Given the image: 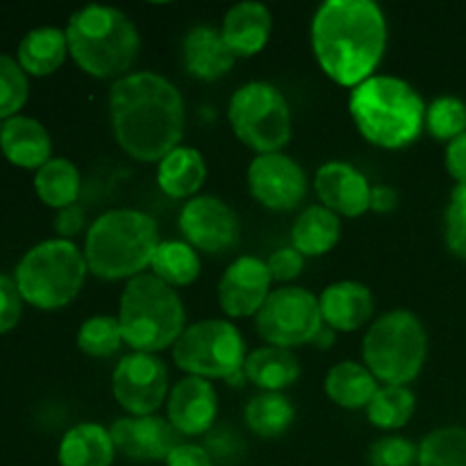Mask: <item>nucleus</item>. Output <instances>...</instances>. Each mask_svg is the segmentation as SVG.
I'll use <instances>...</instances> for the list:
<instances>
[{
  "label": "nucleus",
  "instance_id": "4be33fe9",
  "mask_svg": "<svg viewBox=\"0 0 466 466\" xmlns=\"http://www.w3.org/2000/svg\"><path fill=\"white\" fill-rule=\"evenodd\" d=\"M0 150L16 167L39 171L53 155V139H50L44 123L32 116L16 114L3 123Z\"/></svg>",
  "mask_w": 466,
  "mask_h": 466
},
{
  "label": "nucleus",
  "instance_id": "49530a36",
  "mask_svg": "<svg viewBox=\"0 0 466 466\" xmlns=\"http://www.w3.org/2000/svg\"><path fill=\"white\" fill-rule=\"evenodd\" d=\"M335 337H337V332L332 330V328H328L326 323H323V328H321V330H319L317 335H314V339H312V346H317V349L326 350V349H330L332 344H335Z\"/></svg>",
  "mask_w": 466,
  "mask_h": 466
},
{
  "label": "nucleus",
  "instance_id": "c03bdc74",
  "mask_svg": "<svg viewBox=\"0 0 466 466\" xmlns=\"http://www.w3.org/2000/svg\"><path fill=\"white\" fill-rule=\"evenodd\" d=\"M82 228H85V212L77 205H71V208H64L57 212V218H55V232L59 235V239H68L80 235Z\"/></svg>",
  "mask_w": 466,
  "mask_h": 466
},
{
  "label": "nucleus",
  "instance_id": "de8ad7c7",
  "mask_svg": "<svg viewBox=\"0 0 466 466\" xmlns=\"http://www.w3.org/2000/svg\"><path fill=\"white\" fill-rule=\"evenodd\" d=\"M0 135H3V121H0Z\"/></svg>",
  "mask_w": 466,
  "mask_h": 466
},
{
  "label": "nucleus",
  "instance_id": "6ab92c4d",
  "mask_svg": "<svg viewBox=\"0 0 466 466\" xmlns=\"http://www.w3.org/2000/svg\"><path fill=\"white\" fill-rule=\"evenodd\" d=\"M273 16L267 5L244 0L228 9L221 23V36L235 57H253L271 39Z\"/></svg>",
  "mask_w": 466,
  "mask_h": 466
},
{
  "label": "nucleus",
  "instance_id": "72a5a7b5",
  "mask_svg": "<svg viewBox=\"0 0 466 466\" xmlns=\"http://www.w3.org/2000/svg\"><path fill=\"white\" fill-rule=\"evenodd\" d=\"M126 344L116 317L98 314L86 319L77 330V349L89 358H112Z\"/></svg>",
  "mask_w": 466,
  "mask_h": 466
},
{
  "label": "nucleus",
  "instance_id": "423d86ee",
  "mask_svg": "<svg viewBox=\"0 0 466 466\" xmlns=\"http://www.w3.org/2000/svg\"><path fill=\"white\" fill-rule=\"evenodd\" d=\"M116 319L132 353L157 355L173 349L187 328L180 294L153 273H141L126 282Z\"/></svg>",
  "mask_w": 466,
  "mask_h": 466
},
{
  "label": "nucleus",
  "instance_id": "2f4dec72",
  "mask_svg": "<svg viewBox=\"0 0 466 466\" xmlns=\"http://www.w3.org/2000/svg\"><path fill=\"white\" fill-rule=\"evenodd\" d=\"M417 410V396L410 387L380 385L371 403L367 405V417L378 431L394 432L410 423Z\"/></svg>",
  "mask_w": 466,
  "mask_h": 466
},
{
  "label": "nucleus",
  "instance_id": "20e7f679",
  "mask_svg": "<svg viewBox=\"0 0 466 466\" xmlns=\"http://www.w3.org/2000/svg\"><path fill=\"white\" fill-rule=\"evenodd\" d=\"M159 230L153 217L130 208L107 209L89 226L85 253L89 273L98 280H132L150 268L159 246Z\"/></svg>",
  "mask_w": 466,
  "mask_h": 466
},
{
  "label": "nucleus",
  "instance_id": "f704fd0d",
  "mask_svg": "<svg viewBox=\"0 0 466 466\" xmlns=\"http://www.w3.org/2000/svg\"><path fill=\"white\" fill-rule=\"evenodd\" d=\"M426 130L440 141H453L466 132V103L455 96H440L426 107Z\"/></svg>",
  "mask_w": 466,
  "mask_h": 466
},
{
  "label": "nucleus",
  "instance_id": "f257e3e1",
  "mask_svg": "<svg viewBox=\"0 0 466 466\" xmlns=\"http://www.w3.org/2000/svg\"><path fill=\"white\" fill-rule=\"evenodd\" d=\"M109 123L123 153L159 164L185 135V100L159 73H127L109 89Z\"/></svg>",
  "mask_w": 466,
  "mask_h": 466
},
{
  "label": "nucleus",
  "instance_id": "c85d7f7f",
  "mask_svg": "<svg viewBox=\"0 0 466 466\" xmlns=\"http://www.w3.org/2000/svg\"><path fill=\"white\" fill-rule=\"evenodd\" d=\"M80 187V171L66 157H50L35 173V191L41 203L48 205V208L64 209L76 205Z\"/></svg>",
  "mask_w": 466,
  "mask_h": 466
},
{
  "label": "nucleus",
  "instance_id": "f03ea898",
  "mask_svg": "<svg viewBox=\"0 0 466 466\" xmlns=\"http://www.w3.org/2000/svg\"><path fill=\"white\" fill-rule=\"evenodd\" d=\"M387 39L385 12L373 0H326L309 25V44L321 71L349 89L376 76Z\"/></svg>",
  "mask_w": 466,
  "mask_h": 466
},
{
  "label": "nucleus",
  "instance_id": "39448f33",
  "mask_svg": "<svg viewBox=\"0 0 466 466\" xmlns=\"http://www.w3.org/2000/svg\"><path fill=\"white\" fill-rule=\"evenodd\" d=\"M64 32L73 62L98 80L126 77L141 48L132 18L107 5H86L73 12Z\"/></svg>",
  "mask_w": 466,
  "mask_h": 466
},
{
  "label": "nucleus",
  "instance_id": "a878e982",
  "mask_svg": "<svg viewBox=\"0 0 466 466\" xmlns=\"http://www.w3.org/2000/svg\"><path fill=\"white\" fill-rule=\"evenodd\" d=\"M244 373L246 380L253 382L262 391L280 394L282 390L299 380L300 364L291 350L278 349V346H259L246 358Z\"/></svg>",
  "mask_w": 466,
  "mask_h": 466
},
{
  "label": "nucleus",
  "instance_id": "f8f14e48",
  "mask_svg": "<svg viewBox=\"0 0 466 466\" xmlns=\"http://www.w3.org/2000/svg\"><path fill=\"white\" fill-rule=\"evenodd\" d=\"M112 394L127 417H150L168 399V371L157 355L127 353L112 373Z\"/></svg>",
  "mask_w": 466,
  "mask_h": 466
},
{
  "label": "nucleus",
  "instance_id": "4c0bfd02",
  "mask_svg": "<svg viewBox=\"0 0 466 466\" xmlns=\"http://www.w3.org/2000/svg\"><path fill=\"white\" fill-rule=\"evenodd\" d=\"M371 466H419V446L399 435H387L369 449Z\"/></svg>",
  "mask_w": 466,
  "mask_h": 466
},
{
  "label": "nucleus",
  "instance_id": "2eb2a0df",
  "mask_svg": "<svg viewBox=\"0 0 466 466\" xmlns=\"http://www.w3.org/2000/svg\"><path fill=\"white\" fill-rule=\"evenodd\" d=\"M271 273L264 259L241 255L223 271L218 280V305L230 319L258 317L271 294Z\"/></svg>",
  "mask_w": 466,
  "mask_h": 466
},
{
  "label": "nucleus",
  "instance_id": "412c9836",
  "mask_svg": "<svg viewBox=\"0 0 466 466\" xmlns=\"http://www.w3.org/2000/svg\"><path fill=\"white\" fill-rule=\"evenodd\" d=\"M235 55L223 41L221 30L212 25H196L182 41V62L189 76L212 82L235 66Z\"/></svg>",
  "mask_w": 466,
  "mask_h": 466
},
{
  "label": "nucleus",
  "instance_id": "58836bf2",
  "mask_svg": "<svg viewBox=\"0 0 466 466\" xmlns=\"http://www.w3.org/2000/svg\"><path fill=\"white\" fill-rule=\"evenodd\" d=\"M205 451L212 455L214 464H226L235 462V458H239L244 453V441L239 440V435L228 428H217V431L208 432V440H205Z\"/></svg>",
  "mask_w": 466,
  "mask_h": 466
},
{
  "label": "nucleus",
  "instance_id": "c9c22d12",
  "mask_svg": "<svg viewBox=\"0 0 466 466\" xmlns=\"http://www.w3.org/2000/svg\"><path fill=\"white\" fill-rule=\"evenodd\" d=\"M27 73L16 59L0 53V121L16 116L18 109L27 103Z\"/></svg>",
  "mask_w": 466,
  "mask_h": 466
},
{
  "label": "nucleus",
  "instance_id": "7c9ffc66",
  "mask_svg": "<svg viewBox=\"0 0 466 466\" xmlns=\"http://www.w3.org/2000/svg\"><path fill=\"white\" fill-rule=\"evenodd\" d=\"M246 426L253 435L262 440H276L289 431L294 421V405L289 399L273 391H262L246 403L244 410Z\"/></svg>",
  "mask_w": 466,
  "mask_h": 466
},
{
  "label": "nucleus",
  "instance_id": "9d476101",
  "mask_svg": "<svg viewBox=\"0 0 466 466\" xmlns=\"http://www.w3.org/2000/svg\"><path fill=\"white\" fill-rule=\"evenodd\" d=\"M246 341L235 323L205 319L185 328L173 346V362L187 376L228 380L244 369Z\"/></svg>",
  "mask_w": 466,
  "mask_h": 466
},
{
  "label": "nucleus",
  "instance_id": "c756f323",
  "mask_svg": "<svg viewBox=\"0 0 466 466\" xmlns=\"http://www.w3.org/2000/svg\"><path fill=\"white\" fill-rule=\"evenodd\" d=\"M150 271L155 278L167 282L168 287H189L200 276V258L198 250L191 248L182 239H164L159 241L157 250L150 262Z\"/></svg>",
  "mask_w": 466,
  "mask_h": 466
},
{
  "label": "nucleus",
  "instance_id": "a211bd4d",
  "mask_svg": "<svg viewBox=\"0 0 466 466\" xmlns=\"http://www.w3.org/2000/svg\"><path fill=\"white\" fill-rule=\"evenodd\" d=\"M218 394L205 378L187 376L168 391L167 419L182 437L208 435L217 423Z\"/></svg>",
  "mask_w": 466,
  "mask_h": 466
},
{
  "label": "nucleus",
  "instance_id": "6e6552de",
  "mask_svg": "<svg viewBox=\"0 0 466 466\" xmlns=\"http://www.w3.org/2000/svg\"><path fill=\"white\" fill-rule=\"evenodd\" d=\"M428 358V335L410 309H391L371 323L362 341L364 367L385 385L408 387Z\"/></svg>",
  "mask_w": 466,
  "mask_h": 466
},
{
  "label": "nucleus",
  "instance_id": "a18cd8bd",
  "mask_svg": "<svg viewBox=\"0 0 466 466\" xmlns=\"http://www.w3.org/2000/svg\"><path fill=\"white\" fill-rule=\"evenodd\" d=\"M399 205V191L390 185H376L371 187V209L376 214H390L394 212Z\"/></svg>",
  "mask_w": 466,
  "mask_h": 466
},
{
  "label": "nucleus",
  "instance_id": "b1692460",
  "mask_svg": "<svg viewBox=\"0 0 466 466\" xmlns=\"http://www.w3.org/2000/svg\"><path fill=\"white\" fill-rule=\"evenodd\" d=\"M208 177L205 157L191 146H177L157 164V187L162 194L176 200H191L198 196Z\"/></svg>",
  "mask_w": 466,
  "mask_h": 466
},
{
  "label": "nucleus",
  "instance_id": "473e14b6",
  "mask_svg": "<svg viewBox=\"0 0 466 466\" xmlns=\"http://www.w3.org/2000/svg\"><path fill=\"white\" fill-rule=\"evenodd\" d=\"M419 466H466V428H440L423 437Z\"/></svg>",
  "mask_w": 466,
  "mask_h": 466
},
{
  "label": "nucleus",
  "instance_id": "1a4fd4ad",
  "mask_svg": "<svg viewBox=\"0 0 466 466\" xmlns=\"http://www.w3.org/2000/svg\"><path fill=\"white\" fill-rule=\"evenodd\" d=\"M228 123L244 146L258 155L282 153L291 141V107L268 82H248L232 94Z\"/></svg>",
  "mask_w": 466,
  "mask_h": 466
},
{
  "label": "nucleus",
  "instance_id": "a19ab883",
  "mask_svg": "<svg viewBox=\"0 0 466 466\" xmlns=\"http://www.w3.org/2000/svg\"><path fill=\"white\" fill-rule=\"evenodd\" d=\"M268 273H271V280L276 282H291L303 273L305 258L294 248V246H285V248H278L271 258L267 259Z\"/></svg>",
  "mask_w": 466,
  "mask_h": 466
},
{
  "label": "nucleus",
  "instance_id": "7ed1b4c3",
  "mask_svg": "<svg viewBox=\"0 0 466 466\" xmlns=\"http://www.w3.org/2000/svg\"><path fill=\"white\" fill-rule=\"evenodd\" d=\"M421 94L394 76H373L350 89L349 112L369 144L385 150L408 148L426 127Z\"/></svg>",
  "mask_w": 466,
  "mask_h": 466
},
{
  "label": "nucleus",
  "instance_id": "e433bc0d",
  "mask_svg": "<svg viewBox=\"0 0 466 466\" xmlns=\"http://www.w3.org/2000/svg\"><path fill=\"white\" fill-rule=\"evenodd\" d=\"M446 248L455 258L466 259V185H455L444 214Z\"/></svg>",
  "mask_w": 466,
  "mask_h": 466
},
{
  "label": "nucleus",
  "instance_id": "5701e85b",
  "mask_svg": "<svg viewBox=\"0 0 466 466\" xmlns=\"http://www.w3.org/2000/svg\"><path fill=\"white\" fill-rule=\"evenodd\" d=\"M114 460H116V446L109 435V428L100 423H77L59 441V466H112Z\"/></svg>",
  "mask_w": 466,
  "mask_h": 466
},
{
  "label": "nucleus",
  "instance_id": "cd10ccee",
  "mask_svg": "<svg viewBox=\"0 0 466 466\" xmlns=\"http://www.w3.org/2000/svg\"><path fill=\"white\" fill-rule=\"evenodd\" d=\"M16 62L30 76L44 77L57 71L68 55L66 32L59 27H35L18 44Z\"/></svg>",
  "mask_w": 466,
  "mask_h": 466
},
{
  "label": "nucleus",
  "instance_id": "ea45409f",
  "mask_svg": "<svg viewBox=\"0 0 466 466\" xmlns=\"http://www.w3.org/2000/svg\"><path fill=\"white\" fill-rule=\"evenodd\" d=\"M23 312V296L16 280L0 273V335L16 328Z\"/></svg>",
  "mask_w": 466,
  "mask_h": 466
},
{
  "label": "nucleus",
  "instance_id": "aec40b11",
  "mask_svg": "<svg viewBox=\"0 0 466 466\" xmlns=\"http://www.w3.org/2000/svg\"><path fill=\"white\" fill-rule=\"evenodd\" d=\"M319 309L328 328L335 332H355L367 326L373 314L371 289L355 280L332 282L319 296Z\"/></svg>",
  "mask_w": 466,
  "mask_h": 466
},
{
  "label": "nucleus",
  "instance_id": "dca6fc26",
  "mask_svg": "<svg viewBox=\"0 0 466 466\" xmlns=\"http://www.w3.org/2000/svg\"><path fill=\"white\" fill-rule=\"evenodd\" d=\"M116 453L132 462H164L182 441L167 417H121L109 426Z\"/></svg>",
  "mask_w": 466,
  "mask_h": 466
},
{
  "label": "nucleus",
  "instance_id": "37998d69",
  "mask_svg": "<svg viewBox=\"0 0 466 466\" xmlns=\"http://www.w3.org/2000/svg\"><path fill=\"white\" fill-rule=\"evenodd\" d=\"M446 171L458 185H466V132L446 146Z\"/></svg>",
  "mask_w": 466,
  "mask_h": 466
},
{
  "label": "nucleus",
  "instance_id": "393cba45",
  "mask_svg": "<svg viewBox=\"0 0 466 466\" xmlns=\"http://www.w3.org/2000/svg\"><path fill=\"white\" fill-rule=\"evenodd\" d=\"M341 237V218L323 205H309L291 226V246L303 258H321L330 253Z\"/></svg>",
  "mask_w": 466,
  "mask_h": 466
},
{
  "label": "nucleus",
  "instance_id": "f3484780",
  "mask_svg": "<svg viewBox=\"0 0 466 466\" xmlns=\"http://www.w3.org/2000/svg\"><path fill=\"white\" fill-rule=\"evenodd\" d=\"M314 189L323 208L337 217L358 218L371 209V185L360 168L349 162H326L314 176Z\"/></svg>",
  "mask_w": 466,
  "mask_h": 466
},
{
  "label": "nucleus",
  "instance_id": "9b49d317",
  "mask_svg": "<svg viewBox=\"0 0 466 466\" xmlns=\"http://www.w3.org/2000/svg\"><path fill=\"white\" fill-rule=\"evenodd\" d=\"M255 326L267 346L291 350L312 344L314 335L323 328L319 296L303 287H280L268 294L255 317Z\"/></svg>",
  "mask_w": 466,
  "mask_h": 466
},
{
  "label": "nucleus",
  "instance_id": "4468645a",
  "mask_svg": "<svg viewBox=\"0 0 466 466\" xmlns=\"http://www.w3.org/2000/svg\"><path fill=\"white\" fill-rule=\"evenodd\" d=\"M182 241L198 253H223L239 241V218L235 209L217 196L187 200L177 217Z\"/></svg>",
  "mask_w": 466,
  "mask_h": 466
},
{
  "label": "nucleus",
  "instance_id": "ddd939ff",
  "mask_svg": "<svg viewBox=\"0 0 466 466\" xmlns=\"http://www.w3.org/2000/svg\"><path fill=\"white\" fill-rule=\"evenodd\" d=\"M246 180L250 196L271 212L296 209L308 196V176L303 167L285 153L258 155L250 162Z\"/></svg>",
  "mask_w": 466,
  "mask_h": 466
},
{
  "label": "nucleus",
  "instance_id": "0eeeda50",
  "mask_svg": "<svg viewBox=\"0 0 466 466\" xmlns=\"http://www.w3.org/2000/svg\"><path fill=\"white\" fill-rule=\"evenodd\" d=\"M85 253L68 239L32 246L16 264L14 280L23 300L39 309H59L80 294L86 280Z\"/></svg>",
  "mask_w": 466,
  "mask_h": 466
},
{
  "label": "nucleus",
  "instance_id": "79ce46f5",
  "mask_svg": "<svg viewBox=\"0 0 466 466\" xmlns=\"http://www.w3.org/2000/svg\"><path fill=\"white\" fill-rule=\"evenodd\" d=\"M167 466H217L214 464L212 455L205 451V446L194 444V441H180L176 449L168 453L164 460Z\"/></svg>",
  "mask_w": 466,
  "mask_h": 466
},
{
  "label": "nucleus",
  "instance_id": "bb28decb",
  "mask_svg": "<svg viewBox=\"0 0 466 466\" xmlns=\"http://www.w3.org/2000/svg\"><path fill=\"white\" fill-rule=\"evenodd\" d=\"M378 380L364 364L346 360L328 371L323 390L335 405L344 410H367L378 391Z\"/></svg>",
  "mask_w": 466,
  "mask_h": 466
}]
</instances>
